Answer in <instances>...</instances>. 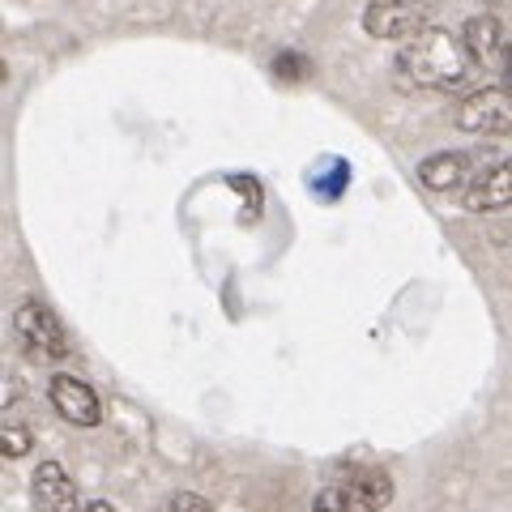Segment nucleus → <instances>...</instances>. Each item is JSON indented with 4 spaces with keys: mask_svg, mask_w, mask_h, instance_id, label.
Masks as SVG:
<instances>
[{
    "mask_svg": "<svg viewBox=\"0 0 512 512\" xmlns=\"http://www.w3.org/2000/svg\"><path fill=\"white\" fill-rule=\"evenodd\" d=\"M397 69L406 73V82L414 86H431V90H453L470 77L474 60L466 52V39L453 35V30L427 26L423 35H414L410 43H402L397 52Z\"/></svg>",
    "mask_w": 512,
    "mask_h": 512,
    "instance_id": "f257e3e1",
    "label": "nucleus"
},
{
    "mask_svg": "<svg viewBox=\"0 0 512 512\" xmlns=\"http://www.w3.org/2000/svg\"><path fill=\"white\" fill-rule=\"evenodd\" d=\"M393 504V478L380 466H355L316 491L312 512H384Z\"/></svg>",
    "mask_w": 512,
    "mask_h": 512,
    "instance_id": "f03ea898",
    "label": "nucleus"
},
{
    "mask_svg": "<svg viewBox=\"0 0 512 512\" xmlns=\"http://www.w3.org/2000/svg\"><path fill=\"white\" fill-rule=\"evenodd\" d=\"M13 333H18V342L30 359H69V329H64V320L47 308L39 299H22L18 312H13Z\"/></svg>",
    "mask_w": 512,
    "mask_h": 512,
    "instance_id": "7ed1b4c3",
    "label": "nucleus"
},
{
    "mask_svg": "<svg viewBox=\"0 0 512 512\" xmlns=\"http://www.w3.org/2000/svg\"><path fill=\"white\" fill-rule=\"evenodd\" d=\"M461 39H466V52L474 60V69L491 73L500 86H512V39H508V30H504L500 18L478 13V18L466 22Z\"/></svg>",
    "mask_w": 512,
    "mask_h": 512,
    "instance_id": "20e7f679",
    "label": "nucleus"
},
{
    "mask_svg": "<svg viewBox=\"0 0 512 512\" xmlns=\"http://www.w3.org/2000/svg\"><path fill=\"white\" fill-rule=\"evenodd\" d=\"M457 128L478 137H504L512 133V86L491 82L483 90H474L457 107Z\"/></svg>",
    "mask_w": 512,
    "mask_h": 512,
    "instance_id": "39448f33",
    "label": "nucleus"
},
{
    "mask_svg": "<svg viewBox=\"0 0 512 512\" xmlns=\"http://www.w3.org/2000/svg\"><path fill=\"white\" fill-rule=\"evenodd\" d=\"M363 30L372 39L410 43L414 35L427 30V5H419V0H372V5L363 9Z\"/></svg>",
    "mask_w": 512,
    "mask_h": 512,
    "instance_id": "423d86ee",
    "label": "nucleus"
},
{
    "mask_svg": "<svg viewBox=\"0 0 512 512\" xmlns=\"http://www.w3.org/2000/svg\"><path fill=\"white\" fill-rule=\"evenodd\" d=\"M47 397H52V406H56V414L64 423H73V427H99L103 423L99 393H94L82 376L56 372L52 384H47Z\"/></svg>",
    "mask_w": 512,
    "mask_h": 512,
    "instance_id": "0eeeda50",
    "label": "nucleus"
},
{
    "mask_svg": "<svg viewBox=\"0 0 512 512\" xmlns=\"http://www.w3.org/2000/svg\"><path fill=\"white\" fill-rule=\"evenodd\" d=\"M30 500L39 512H82V495H77L73 474L60 461H39L35 478H30Z\"/></svg>",
    "mask_w": 512,
    "mask_h": 512,
    "instance_id": "6e6552de",
    "label": "nucleus"
},
{
    "mask_svg": "<svg viewBox=\"0 0 512 512\" xmlns=\"http://www.w3.org/2000/svg\"><path fill=\"white\" fill-rule=\"evenodd\" d=\"M466 210L470 214H495V210H508L512 205V158L495 163L487 171H478L474 180L466 184Z\"/></svg>",
    "mask_w": 512,
    "mask_h": 512,
    "instance_id": "1a4fd4ad",
    "label": "nucleus"
},
{
    "mask_svg": "<svg viewBox=\"0 0 512 512\" xmlns=\"http://www.w3.org/2000/svg\"><path fill=\"white\" fill-rule=\"evenodd\" d=\"M474 154L466 150H440V154H427L419 163V184L431 192H448V188H461L470 175Z\"/></svg>",
    "mask_w": 512,
    "mask_h": 512,
    "instance_id": "9d476101",
    "label": "nucleus"
},
{
    "mask_svg": "<svg viewBox=\"0 0 512 512\" xmlns=\"http://www.w3.org/2000/svg\"><path fill=\"white\" fill-rule=\"evenodd\" d=\"M274 73L282 77V82H303V77L312 73V60L303 52H278L274 56Z\"/></svg>",
    "mask_w": 512,
    "mask_h": 512,
    "instance_id": "9b49d317",
    "label": "nucleus"
},
{
    "mask_svg": "<svg viewBox=\"0 0 512 512\" xmlns=\"http://www.w3.org/2000/svg\"><path fill=\"white\" fill-rule=\"evenodd\" d=\"M158 512H214V504L205 500V495H197V491H175Z\"/></svg>",
    "mask_w": 512,
    "mask_h": 512,
    "instance_id": "f8f14e48",
    "label": "nucleus"
},
{
    "mask_svg": "<svg viewBox=\"0 0 512 512\" xmlns=\"http://www.w3.org/2000/svg\"><path fill=\"white\" fill-rule=\"evenodd\" d=\"M350 184V167L346 163H333V171H329V180H312V192H320L325 201H333L338 192Z\"/></svg>",
    "mask_w": 512,
    "mask_h": 512,
    "instance_id": "ddd939ff",
    "label": "nucleus"
},
{
    "mask_svg": "<svg viewBox=\"0 0 512 512\" xmlns=\"http://www.w3.org/2000/svg\"><path fill=\"white\" fill-rule=\"evenodd\" d=\"M30 444H35V440H30V431L18 427V423H9L5 436H0V448H5V457H26Z\"/></svg>",
    "mask_w": 512,
    "mask_h": 512,
    "instance_id": "4468645a",
    "label": "nucleus"
},
{
    "mask_svg": "<svg viewBox=\"0 0 512 512\" xmlns=\"http://www.w3.org/2000/svg\"><path fill=\"white\" fill-rule=\"evenodd\" d=\"M82 512H116V508H111V504H107V500H90V504H86V508H82Z\"/></svg>",
    "mask_w": 512,
    "mask_h": 512,
    "instance_id": "2eb2a0df",
    "label": "nucleus"
}]
</instances>
